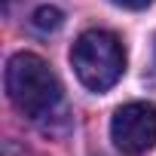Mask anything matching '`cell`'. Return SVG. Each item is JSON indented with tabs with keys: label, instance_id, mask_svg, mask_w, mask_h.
<instances>
[{
	"label": "cell",
	"instance_id": "cell-1",
	"mask_svg": "<svg viewBox=\"0 0 156 156\" xmlns=\"http://www.w3.org/2000/svg\"><path fill=\"white\" fill-rule=\"evenodd\" d=\"M6 95L16 104V110L40 129H55V122H67L64 89L55 70L34 52H16L9 58Z\"/></svg>",
	"mask_w": 156,
	"mask_h": 156
},
{
	"label": "cell",
	"instance_id": "cell-2",
	"mask_svg": "<svg viewBox=\"0 0 156 156\" xmlns=\"http://www.w3.org/2000/svg\"><path fill=\"white\" fill-rule=\"evenodd\" d=\"M70 64L80 76V83L92 92H107L110 86L119 83L126 73V49L122 40L113 31L92 28L76 37L70 49Z\"/></svg>",
	"mask_w": 156,
	"mask_h": 156
},
{
	"label": "cell",
	"instance_id": "cell-3",
	"mask_svg": "<svg viewBox=\"0 0 156 156\" xmlns=\"http://www.w3.org/2000/svg\"><path fill=\"white\" fill-rule=\"evenodd\" d=\"M110 135H113V144L129 156H141L153 150L156 147V104L150 101L122 104L110 119Z\"/></svg>",
	"mask_w": 156,
	"mask_h": 156
},
{
	"label": "cell",
	"instance_id": "cell-4",
	"mask_svg": "<svg viewBox=\"0 0 156 156\" xmlns=\"http://www.w3.org/2000/svg\"><path fill=\"white\" fill-rule=\"evenodd\" d=\"M34 28L37 31H43V34H49V31H58L61 25H64V16H61V9L58 6H40L37 12H34Z\"/></svg>",
	"mask_w": 156,
	"mask_h": 156
},
{
	"label": "cell",
	"instance_id": "cell-5",
	"mask_svg": "<svg viewBox=\"0 0 156 156\" xmlns=\"http://www.w3.org/2000/svg\"><path fill=\"white\" fill-rule=\"evenodd\" d=\"M116 6H122V9H147L153 0H113Z\"/></svg>",
	"mask_w": 156,
	"mask_h": 156
},
{
	"label": "cell",
	"instance_id": "cell-6",
	"mask_svg": "<svg viewBox=\"0 0 156 156\" xmlns=\"http://www.w3.org/2000/svg\"><path fill=\"white\" fill-rule=\"evenodd\" d=\"M16 3V0H3V12H9V6Z\"/></svg>",
	"mask_w": 156,
	"mask_h": 156
}]
</instances>
